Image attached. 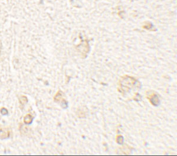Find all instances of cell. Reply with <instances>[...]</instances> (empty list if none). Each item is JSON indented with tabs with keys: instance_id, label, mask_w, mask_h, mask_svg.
I'll list each match as a JSON object with an SVG mask.
<instances>
[{
	"instance_id": "cell-4",
	"label": "cell",
	"mask_w": 177,
	"mask_h": 156,
	"mask_svg": "<svg viewBox=\"0 0 177 156\" xmlns=\"http://www.w3.org/2000/svg\"><path fill=\"white\" fill-rule=\"evenodd\" d=\"M0 112H1V114H2V115H4V116L7 115L8 113V111L7 110V109L5 108H2L1 109V110H0Z\"/></svg>"
},
{
	"instance_id": "cell-3",
	"label": "cell",
	"mask_w": 177,
	"mask_h": 156,
	"mask_svg": "<svg viewBox=\"0 0 177 156\" xmlns=\"http://www.w3.org/2000/svg\"><path fill=\"white\" fill-rule=\"evenodd\" d=\"M19 102L21 104L24 105L25 104L28 102V98L26 96H21L19 98Z\"/></svg>"
},
{
	"instance_id": "cell-2",
	"label": "cell",
	"mask_w": 177,
	"mask_h": 156,
	"mask_svg": "<svg viewBox=\"0 0 177 156\" xmlns=\"http://www.w3.org/2000/svg\"><path fill=\"white\" fill-rule=\"evenodd\" d=\"M33 117L31 116L30 114H27L24 117V123L26 124H30L33 121Z\"/></svg>"
},
{
	"instance_id": "cell-1",
	"label": "cell",
	"mask_w": 177,
	"mask_h": 156,
	"mask_svg": "<svg viewBox=\"0 0 177 156\" xmlns=\"http://www.w3.org/2000/svg\"><path fill=\"white\" fill-rule=\"evenodd\" d=\"M11 129L7 127L0 126V139L5 140L10 137L11 135Z\"/></svg>"
}]
</instances>
